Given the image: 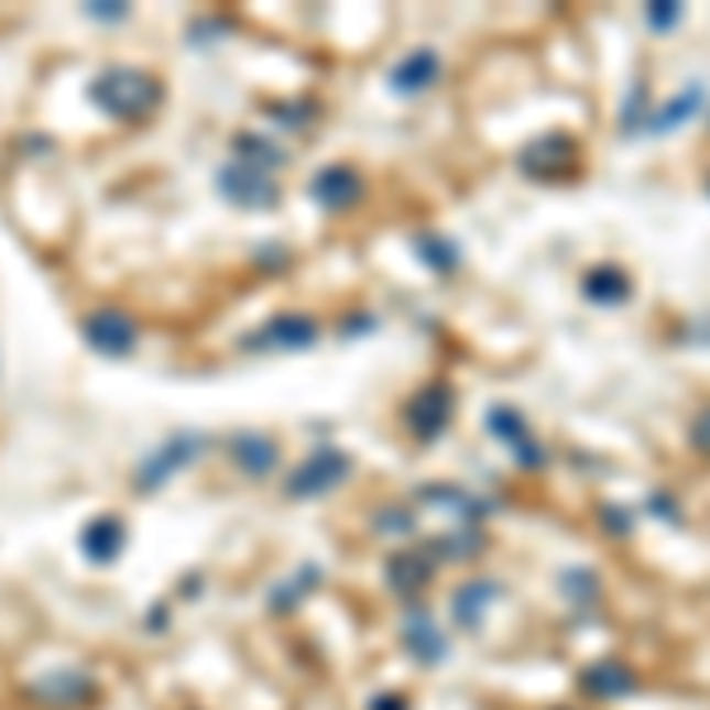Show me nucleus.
<instances>
[{
    "label": "nucleus",
    "instance_id": "nucleus-1",
    "mask_svg": "<svg viewBox=\"0 0 710 710\" xmlns=\"http://www.w3.org/2000/svg\"><path fill=\"white\" fill-rule=\"evenodd\" d=\"M90 95H95V105H100L105 114H114V119H142L156 100H162V86H156V76H148V72L114 67V72H105L100 81H95Z\"/></svg>",
    "mask_w": 710,
    "mask_h": 710
},
{
    "label": "nucleus",
    "instance_id": "nucleus-2",
    "mask_svg": "<svg viewBox=\"0 0 710 710\" xmlns=\"http://www.w3.org/2000/svg\"><path fill=\"white\" fill-rule=\"evenodd\" d=\"M346 473H351V455H346V450H318V455H308V460L290 473L284 493H290L294 502L318 498V493H327V488H337Z\"/></svg>",
    "mask_w": 710,
    "mask_h": 710
},
{
    "label": "nucleus",
    "instance_id": "nucleus-3",
    "mask_svg": "<svg viewBox=\"0 0 710 710\" xmlns=\"http://www.w3.org/2000/svg\"><path fill=\"white\" fill-rule=\"evenodd\" d=\"M218 189H223L232 204H242V209H271V204L280 199L275 181L265 176V171L247 166V162H228L223 171H218Z\"/></svg>",
    "mask_w": 710,
    "mask_h": 710
},
{
    "label": "nucleus",
    "instance_id": "nucleus-4",
    "mask_svg": "<svg viewBox=\"0 0 710 710\" xmlns=\"http://www.w3.org/2000/svg\"><path fill=\"white\" fill-rule=\"evenodd\" d=\"M455 417V393L446 384H426L413 403H407V426L417 440H436Z\"/></svg>",
    "mask_w": 710,
    "mask_h": 710
},
{
    "label": "nucleus",
    "instance_id": "nucleus-5",
    "mask_svg": "<svg viewBox=\"0 0 710 710\" xmlns=\"http://www.w3.org/2000/svg\"><path fill=\"white\" fill-rule=\"evenodd\" d=\"M86 341L100 356H129L133 346H138V327H133L129 313L100 308V313H90V318H86Z\"/></svg>",
    "mask_w": 710,
    "mask_h": 710
},
{
    "label": "nucleus",
    "instance_id": "nucleus-6",
    "mask_svg": "<svg viewBox=\"0 0 710 710\" xmlns=\"http://www.w3.org/2000/svg\"><path fill=\"white\" fill-rule=\"evenodd\" d=\"M199 450H204V436H185V432L171 436L166 446L156 450V455H148V465L138 469V488H162L171 473H181Z\"/></svg>",
    "mask_w": 710,
    "mask_h": 710
},
{
    "label": "nucleus",
    "instance_id": "nucleus-7",
    "mask_svg": "<svg viewBox=\"0 0 710 710\" xmlns=\"http://www.w3.org/2000/svg\"><path fill=\"white\" fill-rule=\"evenodd\" d=\"M313 341H318V323L304 318V313H280V318H271L251 337L256 351H304Z\"/></svg>",
    "mask_w": 710,
    "mask_h": 710
},
{
    "label": "nucleus",
    "instance_id": "nucleus-8",
    "mask_svg": "<svg viewBox=\"0 0 710 710\" xmlns=\"http://www.w3.org/2000/svg\"><path fill=\"white\" fill-rule=\"evenodd\" d=\"M574 138L564 133H549L540 142H531L526 152H521V171L526 176H540V181H555V176H568V166H574Z\"/></svg>",
    "mask_w": 710,
    "mask_h": 710
},
{
    "label": "nucleus",
    "instance_id": "nucleus-9",
    "mask_svg": "<svg viewBox=\"0 0 710 710\" xmlns=\"http://www.w3.org/2000/svg\"><path fill=\"white\" fill-rule=\"evenodd\" d=\"M436 76H440V57L432 53V47H417V53H407L398 67L389 72V86L398 95H422V90L436 86Z\"/></svg>",
    "mask_w": 710,
    "mask_h": 710
},
{
    "label": "nucleus",
    "instance_id": "nucleus-10",
    "mask_svg": "<svg viewBox=\"0 0 710 710\" xmlns=\"http://www.w3.org/2000/svg\"><path fill=\"white\" fill-rule=\"evenodd\" d=\"M313 199H318L323 209H351L360 199V176L351 166H327V171H318V181H313Z\"/></svg>",
    "mask_w": 710,
    "mask_h": 710
},
{
    "label": "nucleus",
    "instance_id": "nucleus-11",
    "mask_svg": "<svg viewBox=\"0 0 710 710\" xmlns=\"http://www.w3.org/2000/svg\"><path fill=\"white\" fill-rule=\"evenodd\" d=\"M228 455L237 460V469H247V473H271L275 469V440L271 436H261V432H242V436H232L228 440Z\"/></svg>",
    "mask_w": 710,
    "mask_h": 710
},
{
    "label": "nucleus",
    "instance_id": "nucleus-12",
    "mask_svg": "<svg viewBox=\"0 0 710 710\" xmlns=\"http://www.w3.org/2000/svg\"><path fill=\"white\" fill-rule=\"evenodd\" d=\"M582 294H588L592 304H602V308H621L635 290H630L625 271H615V265H597V271H588V280H582Z\"/></svg>",
    "mask_w": 710,
    "mask_h": 710
},
{
    "label": "nucleus",
    "instance_id": "nucleus-13",
    "mask_svg": "<svg viewBox=\"0 0 710 710\" xmlns=\"http://www.w3.org/2000/svg\"><path fill=\"white\" fill-rule=\"evenodd\" d=\"M640 682H635V673L625 668V663H597V668H588L582 673V691L588 697H630Z\"/></svg>",
    "mask_w": 710,
    "mask_h": 710
},
{
    "label": "nucleus",
    "instance_id": "nucleus-14",
    "mask_svg": "<svg viewBox=\"0 0 710 710\" xmlns=\"http://www.w3.org/2000/svg\"><path fill=\"white\" fill-rule=\"evenodd\" d=\"M701 100H706V86H701V81H691V86H687L682 95H673V100L663 105L658 114L649 119V133H673L677 123H687L691 114H697V109H701Z\"/></svg>",
    "mask_w": 710,
    "mask_h": 710
},
{
    "label": "nucleus",
    "instance_id": "nucleus-15",
    "mask_svg": "<svg viewBox=\"0 0 710 710\" xmlns=\"http://www.w3.org/2000/svg\"><path fill=\"white\" fill-rule=\"evenodd\" d=\"M498 597V588L488 578H473V582H465L460 592H455V621H460L465 630H479V621H483V607L493 602Z\"/></svg>",
    "mask_w": 710,
    "mask_h": 710
},
{
    "label": "nucleus",
    "instance_id": "nucleus-16",
    "mask_svg": "<svg viewBox=\"0 0 710 710\" xmlns=\"http://www.w3.org/2000/svg\"><path fill=\"white\" fill-rule=\"evenodd\" d=\"M119 545H123V526L114 516H100V521H90L86 535H81V549L95 559V564H109L119 555Z\"/></svg>",
    "mask_w": 710,
    "mask_h": 710
},
{
    "label": "nucleus",
    "instance_id": "nucleus-17",
    "mask_svg": "<svg viewBox=\"0 0 710 710\" xmlns=\"http://www.w3.org/2000/svg\"><path fill=\"white\" fill-rule=\"evenodd\" d=\"M407 644H413V654H417L422 663H440V649H446V644H440V635L432 630V621H426L422 611L413 615V621H407Z\"/></svg>",
    "mask_w": 710,
    "mask_h": 710
},
{
    "label": "nucleus",
    "instance_id": "nucleus-18",
    "mask_svg": "<svg viewBox=\"0 0 710 710\" xmlns=\"http://www.w3.org/2000/svg\"><path fill=\"white\" fill-rule=\"evenodd\" d=\"M237 162H247V166H256V171H280L284 166V156H280V148H271V142H261V138H251V133H242L237 138Z\"/></svg>",
    "mask_w": 710,
    "mask_h": 710
},
{
    "label": "nucleus",
    "instance_id": "nucleus-19",
    "mask_svg": "<svg viewBox=\"0 0 710 710\" xmlns=\"http://www.w3.org/2000/svg\"><path fill=\"white\" fill-rule=\"evenodd\" d=\"M417 251L432 261V271H440V275H450L455 265H460V251H455L450 242H440L436 232H417Z\"/></svg>",
    "mask_w": 710,
    "mask_h": 710
},
{
    "label": "nucleus",
    "instance_id": "nucleus-20",
    "mask_svg": "<svg viewBox=\"0 0 710 710\" xmlns=\"http://www.w3.org/2000/svg\"><path fill=\"white\" fill-rule=\"evenodd\" d=\"M488 432L498 440H507V446H521V440H526V422H521L516 407H493V413H488Z\"/></svg>",
    "mask_w": 710,
    "mask_h": 710
},
{
    "label": "nucleus",
    "instance_id": "nucleus-21",
    "mask_svg": "<svg viewBox=\"0 0 710 710\" xmlns=\"http://www.w3.org/2000/svg\"><path fill=\"white\" fill-rule=\"evenodd\" d=\"M426 578H432V574H426V564H422V559H413V555L393 559V588H398V592H413V588H422Z\"/></svg>",
    "mask_w": 710,
    "mask_h": 710
},
{
    "label": "nucleus",
    "instance_id": "nucleus-22",
    "mask_svg": "<svg viewBox=\"0 0 710 710\" xmlns=\"http://www.w3.org/2000/svg\"><path fill=\"white\" fill-rule=\"evenodd\" d=\"M644 20H649V29H673L682 24V6H673V0H654V6H644Z\"/></svg>",
    "mask_w": 710,
    "mask_h": 710
},
{
    "label": "nucleus",
    "instance_id": "nucleus-23",
    "mask_svg": "<svg viewBox=\"0 0 710 710\" xmlns=\"http://www.w3.org/2000/svg\"><path fill=\"white\" fill-rule=\"evenodd\" d=\"M564 592H568V597H592V592H597L592 568H574V574L564 578Z\"/></svg>",
    "mask_w": 710,
    "mask_h": 710
},
{
    "label": "nucleus",
    "instance_id": "nucleus-24",
    "mask_svg": "<svg viewBox=\"0 0 710 710\" xmlns=\"http://www.w3.org/2000/svg\"><path fill=\"white\" fill-rule=\"evenodd\" d=\"M516 455H521V465H526V469H540V465H545V450L535 446V440H521Z\"/></svg>",
    "mask_w": 710,
    "mask_h": 710
},
{
    "label": "nucleus",
    "instance_id": "nucleus-25",
    "mask_svg": "<svg viewBox=\"0 0 710 710\" xmlns=\"http://www.w3.org/2000/svg\"><path fill=\"white\" fill-rule=\"evenodd\" d=\"M691 436H697V446H701V450H710V413H701V417H697V432H691Z\"/></svg>",
    "mask_w": 710,
    "mask_h": 710
}]
</instances>
